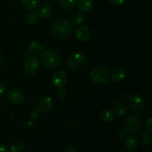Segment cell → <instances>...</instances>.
Instances as JSON below:
<instances>
[{"instance_id":"52a82bcc","label":"cell","mask_w":152,"mask_h":152,"mask_svg":"<svg viewBox=\"0 0 152 152\" xmlns=\"http://www.w3.org/2000/svg\"><path fill=\"white\" fill-rule=\"evenodd\" d=\"M125 126L129 133H134L140 129L141 120L137 116L130 115L125 120Z\"/></svg>"},{"instance_id":"cb8c5ba5","label":"cell","mask_w":152,"mask_h":152,"mask_svg":"<svg viewBox=\"0 0 152 152\" xmlns=\"http://www.w3.org/2000/svg\"><path fill=\"white\" fill-rule=\"evenodd\" d=\"M25 149L24 144L19 141H15L10 147V152H23Z\"/></svg>"},{"instance_id":"7c38bea8","label":"cell","mask_w":152,"mask_h":152,"mask_svg":"<svg viewBox=\"0 0 152 152\" xmlns=\"http://www.w3.org/2000/svg\"><path fill=\"white\" fill-rule=\"evenodd\" d=\"M113 111L118 117H122L127 114L128 107L123 101L116 100L113 105Z\"/></svg>"},{"instance_id":"8fae6325","label":"cell","mask_w":152,"mask_h":152,"mask_svg":"<svg viewBox=\"0 0 152 152\" xmlns=\"http://www.w3.org/2000/svg\"><path fill=\"white\" fill-rule=\"evenodd\" d=\"M126 70L123 67H117L114 69L111 70V74H109V77H111V80L114 83H120L123 81L126 77Z\"/></svg>"},{"instance_id":"4fadbf2b","label":"cell","mask_w":152,"mask_h":152,"mask_svg":"<svg viewBox=\"0 0 152 152\" xmlns=\"http://www.w3.org/2000/svg\"><path fill=\"white\" fill-rule=\"evenodd\" d=\"M91 37V31L87 27L80 26L76 29L75 37L80 42H86Z\"/></svg>"},{"instance_id":"f1b7e54d","label":"cell","mask_w":152,"mask_h":152,"mask_svg":"<svg viewBox=\"0 0 152 152\" xmlns=\"http://www.w3.org/2000/svg\"><path fill=\"white\" fill-rule=\"evenodd\" d=\"M145 126H146L147 129H148V131H151V132L152 120H151V117H150V118H148V120H146V122H145Z\"/></svg>"},{"instance_id":"7402d4cb","label":"cell","mask_w":152,"mask_h":152,"mask_svg":"<svg viewBox=\"0 0 152 152\" xmlns=\"http://www.w3.org/2000/svg\"><path fill=\"white\" fill-rule=\"evenodd\" d=\"M84 21V16L83 13H80V12H77L74 13L71 17V24L74 26H78L80 25Z\"/></svg>"},{"instance_id":"484cf974","label":"cell","mask_w":152,"mask_h":152,"mask_svg":"<svg viewBox=\"0 0 152 152\" xmlns=\"http://www.w3.org/2000/svg\"><path fill=\"white\" fill-rule=\"evenodd\" d=\"M129 132L126 129H121V130L118 132V137L121 140L125 139V138L129 136Z\"/></svg>"},{"instance_id":"d6a6232c","label":"cell","mask_w":152,"mask_h":152,"mask_svg":"<svg viewBox=\"0 0 152 152\" xmlns=\"http://www.w3.org/2000/svg\"><path fill=\"white\" fill-rule=\"evenodd\" d=\"M4 64V58H3L2 55L0 54V68Z\"/></svg>"},{"instance_id":"4dcf8cb0","label":"cell","mask_w":152,"mask_h":152,"mask_svg":"<svg viewBox=\"0 0 152 152\" xmlns=\"http://www.w3.org/2000/svg\"><path fill=\"white\" fill-rule=\"evenodd\" d=\"M62 152H77L76 151L75 148L73 146H71V145H68V146H66L63 149V151Z\"/></svg>"},{"instance_id":"836d02e7","label":"cell","mask_w":152,"mask_h":152,"mask_svg":"<svg viewBox=\"0 0 152 152\" xmlns=\"http://www.w3.org/2000/svg\"><path fill=\"white\" fill-rule=\"evenodd\" d=\"M44 1H54V0H44Z\"/></svg>"},{"instance_id":"8992f818","label":"cell","mask_w":152,"mask_h":152,"mask_svg":"<svg viewBox=\"0 0 152 152\" xmlns=\"http://www.w3.org/2000/svg\"><path fill=\"white\" fill-rule=\"evenodd\" d=\"M129 105L133 111H136V112H140L145 108V99L141 95L134 94L129 96Z\"/></svg>"},{"instance_id":"f546056e","label":"cell","mask_w":152,"mask_h":152,"mask_svg":"<svg viewBox=\"0 0 152 152\" xmlns=\"http://www.w3.org/2000/svg\"><path fill=\"white\" fill-rule=\"evenodd\" d=\"M109 1L114 5H121L124 3L125 0H109Z\"/></svg>"},{"instance_id":"d4e9b609","label":"cell","mask_w":152,"mask_h":152,"mask_svg":"<svg viewBox=\"0 0 152 152\" xmlns=\"http://www.w3.org/2000/svg\"><path fill=\"white\" fill-rule=\"evenodd\" d=\"M57 95H58V97L59 99H65V97L67 96V91L65 88H59V90L57 91Z\"/></svg>"},{"instance_id":"4316f807","label":"cell","mask_w":152,"mask_h":152,"mask_svg":"<svg viewBox=\"0 0 152 152\" xmlns=\"http://www.w3.org/2000/svg\"><path fill=\"white\" fill-rule=\"evenodd\" d=\"M40 117V111L37 108H34L31 110V117L34 120H37Z\"/></svg>"},{"instance_id":"5b68a950","label":"cell","mask_w":152,"mask_h":152,"mask_svg":"<svg viewBox=\"0 0 152 152\" xmlns=\"http://www.w3.org/2000/svg\"><path fill=\"white\" fill-rule=\"evenodd\" d=\"M39 59L34 55L28 56L25 59V63H24V70L25 74L28 75H34L38 71L39 68Z\"/></svg>"},{"instance_id":"5bb4252c","label":"cell","mask_w":152,"mask_h":152,"mask_svg":"<svg viewBox=\"0 0 152 152\" xmlns=\"http://www.w3.org/2000/svg\"><path fill=\"white\" fill-rule=\"evenodd\" d=\"M52 14V7L48 3L40 4L38 10V15L42 19H48Z\"/></svg>"},{"instance_id":"6da1fadb","label":"cell","mask_w":152,"mask_h":152,"mask_svg":"<svg viewBox=\"0 0 152 152\" xmlns=\"http://www.w3.org/2000/svg\"><path fill=\"white\" fill-rule=\"evenodd\" d=\"M52 34L55 37L64 39L69 37L72 32V25L65 19H59L53 22L51 28Z\"/></svg>"},{"instance_id":"277c9868","label":"cell","mask_w":152,"mask_h":152,"mask_svg":"<svg viewBox=\"0 0 152 152\" xmlns=\"http://www.w3.org/2000/svg\"><path fill=\"white\" fill-rule=\"evenodd\" d=\"M86 64V57L83 53L76 52L72 53L68 59V65L74 71L82 69Z\"/></svg>"},{"instance_id":"ac0fdd59","label":"cell","mask_w":152,"mask_h":152,"mask_svg":"<svg viewBox=\"0 0 152 152\" xmlns=\"http://www.w3.org/2000/svg\"><path fill=\"white\" fill-rule=\"evenodd\" d=\"M28 50H29L30 53H33L34 55H37L39 54L42 51V47L41 44L38 42H32L29 45Z\"/></svg>"},{"instance_id":"1f68e13d","label":"cell","mask_w":152,"mask_h":152,"mask_svg":"<svg viewBox=\"0 0 152 152\" xmlns=\"http://www.w3.org/2000/svg\"><path fill=\"white\" fill-rule=\"evenodd\" d=\"M0 152H9V150L5 145L0 144Z\"/></svg>"},{"instance_id":"7a4b0ae2","label":"cell","mask_w":152,"mask_h":152,"mask_svg":"<svg viewBox=\"0 0 152 152\" xmlns=\"http://www.w3.org/2000/svg\"><path fill=\"white\" fill-rule=\"evenodd\" d=\"M40 62L45 68L53 69L59 65L61 57L56 52L53 50H45L42 54Z\"/></svg>"},{"instance_id":"d6986e66","label":"cell","mask_w":152,"mask_h":152,"mask_svg":"<svg viewBox=\"0 0 152 152\" xmlns=\"http://www.w3.org/2000/svg\"><path fill=\"white\" fill-rule=\"evenodd\" d=\"M61 7L65 10H72L77 5V0H59Z\"/></svg>"},{"instance_id":"30bf717a","label":"cell","mask_w":152,"mask_h":152,"mask_svg":"<svg viewBox=\"0 0 152 152\" xmlns=\"http://www.w3.org/2000/svg\"><path fill=\"white\" fill-rule=\"evenodd\" d=\"M53 108V100L49 96H42L39 100L37 109L42 113H48Z\"/></svg>"},{"instance_id":"603a6c76","label":"cell","mask_w":152,"mask_h":152,"mask_svg":"<svg viewBox=\"0 0 152 152\" xmlns=\"http://www.w3.org/2000/svg\"><path fill=\"white\" fill-rule=\"evenodd\" d=\"M21 2L26 8L32 10L38 7L39 0H21Z\"/></svg>"},{"instance_id":"ffe728a7","label":"cell","mask_w":152,"mask_h":152,"mask_svg":"<svg viewBox=\"0 0 152 152\" xmlns=\"http://www.w3.org/2000/svg\"><path fill=\"white\" fill-rule=\"evenodd\" d=\"M140 140L144 145H150L152 140V134L151 131H143L140 134Z\"/></svg>"},{"instance_id":"3957f363","label":"cell","mask_w":152,"mask_h":152,"mask_svg":"<svg viewBox=\"0 0 152 152\" xmlns=\"http://www.w3.org/2000/svg\"><path fill=\"white\" fill-rule=\"evenodd\" d=\"M90 80L96 84H104L109 79V72L103 67H98L92 70L89 74Z\"/></svg>"},{"instance_id":"e0dca14e","label":"cell","mask_w":152,"mask_h":152,"mask_svg":"<svg viewBox=\"0 0 152 152\" xmlns=\"http://www.w3.org/2000/svg\"><path fill=\"white\" fill-rule=\"evenodd\" d=\"M114 113L111 110L107 109V108L102 109L99 114V119L104 123H110V122H111L114 120Z\"/></svg>"},{"instance_id":"9a60e30c","label":"cell","mask_w":152,"mask_h":152,"mask_svg":"<svg viewBox=\"0 0 152 152\" xmlns=\"http://www.w3.org/2000/svg\"><path fill=\"white\" fill-rule=\"evenodd\" d=\"M77 7L83 13H87L93 7L92 0H79L77 2Z\"/></svg>"},{"instance_id":"9c48e42d","label":"cell","mask_w":152,"mask_h":152,"mask_svg":"<svg viewBox=\"0 0 152 152\" xmlns=\"http://www.w3.org/2000/svg\"><path fill=\"white\" fill-rule=\"evenodd\" d=\"M68 82L67 74L62 71H57L52 77V83L56 88H63Z\"/></svg>"},{"instance_id":"44dd1931","label":"cell","mask_w":152,"mask_h":152,"mask_svg":"<svg viewBox=\"0 0 152 152\" xmlns=\"http://www.w3.org/2000/svg\"><path fill=\"white\" fill-rule=\"evenodd\" d=\"M39 16L37 14V12L31 10L30 11L28 14L26 15L25 17V21L28 25H35L37 22H38Z\"/></svg>"},{"instance_id":"2e32d148","label":"cell","mask_w":152,"mask_h":152,"mask_svg":"<svg viewBox=\"0 0 152 152\" xmlns=\"http://www.w3.org/2000/svg\"><path fill=\"white\" fill-rule=\"evenodd\" d=\"M125 145H126V148L129 151H134L137 148L138 145H139V140L136 137L130 136L127 137L125 142Z\"/></svg>"},{"instance_id":"d590c367","label":"cell","mask_w":152,"mask_h":152,"mask_svg":"<svg viewBox=\"0 0 152 152\" xmlns=\"http://www.w3.org/2000/svg\"><path fill=\"white\" fill-rule=\"evenodd\" d=\"M0 132H1V125H0Z\"/></svg>"},{"instance_id":"ba28073f","label":"cell","mask_w":152,"mask_h":152,"mask_svg":"<svg viewBox=\"0 0 152 152\" xmlns=\"http://www.w3.org/2000/svg\"><path fill=\"white\" fill-rule=\"evenodd\" d=\"M25 96L24 92L21 89L16 88L10 89L7 93V99L12 103H22L25 100Z\"/></svg>"},{"instance_id":"83f0119b","label":"cell","mask_w":152,"mask_h":152,"mask_svg":"<svg viewBox=\"0 0 152 152\" xmlns=\"http://www.w3.org/2000/svg\"><path fill=\"white\" fill-rule=\"evenodd\" d=\"M7 89L4 85L0 84V96H4L6 94Z\"/></svg>"},{"instance_id":"e575fe53","label":"cell","mask_w":152,"mask_h":152,"mask_svg":"<svg viewBox=\"0 0 152 152\" xmlns=\"http://www.w3.org/2000/svg\"><path fill=\"white\" fill-rule=\"evenodd\" d=\"M120 152H129V151H120Z\"/></svg>"}]
</instances>
